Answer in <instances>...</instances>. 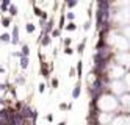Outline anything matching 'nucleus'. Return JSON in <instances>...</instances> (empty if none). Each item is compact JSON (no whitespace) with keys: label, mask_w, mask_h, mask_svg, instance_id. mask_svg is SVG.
Wrapping results in <instances>:
<instances>
[{"label":"nucleus","mask_w":130,"mask_h":125,"mask_svg":"<svg viewBox=\"0 0 130 125\" xmlns=\"http://www.w3.org/2000/svg\"><path fill=\"white\" fill-rule=\"evenodd\" d=\"M0 74H5V69L3 67H0Z\"/></svg>","instance_id":"2f4dec72"},{"label":"nucleus","mask_w":130,"mask_h":125,"mask_svg":"<svg viewBox=\"0 0 130 125\" xmlns=\"http://www.w3.org/2000/svg\"><path fill=\"white\" fill-rule=\"evenodd\" d=\"M63 53H64V55H74V49H72V47H64V50H63Z\"/></svg>","instance_id":"412c9836"},{"label":"nucleus","mask_w":130,"mask_h":125,"mask_svg":"<svg viewBox=\"0 0 130 125\" xmlns=\"http://www.w3.org/2000/svg\"><path fill=\"white\" fill-rule=\"evenodd\" d=\"M19 33H20V30H19V25L17 23H13V31H11V42L10 44H13V45H17V44H20V38H19Z\"/></svg>","instance_id":"f257e3e1"},{"label":"nucleus","mask_w":130,"mask_h":125,"mask_svg":"<svg viewBox=\"0 0 130 125\" xmlns=\"http://www.w3.org/2000/svg\"><path fill=\"white\" fill-rule=\"evenodd\" d=\"M64 30H66V31H75V30H77L75 22H68L66 25H64Z\"/></svg>","instance_id":"4468645a"},{"label":"nucleus","mask_w":130,"mask_h":125,"mask_svg":"<svg viewBox=\"0 0 130 125\" xmlns=\"http://www.w3.org/2000/svg\"><path fill=\"white\" fill-rule=\"evenodd\" d=\"M90 28H91V19H88V20L83 23V30H85V31H88Z\"/></svg>","instance_id":"393cba45"},{"label":"nucleus","mask_w":130,"mask_h":125,"mask_svg":"<svg viewBox=\"0 0 130 125\" xmlns=\"http://www.w3.org/2000/svg\"><path fill=\"white\" fill-rule=\"evenodd\" d=\"M58 110H60V111H69V108H68V103L61 102L60 105H58Z\"/></svg>","instance_id":"4be33fe9"},{"label":"nucleus","mask_w":130,"mask_h":125,"mask_svg":"<svg viewBox=\"0 0 130 125\" xmlns=\"http://www.w3.org/2000/svg\"><path fill=\"white\" fill-rule=\"evenodd\" d=\"M41 14H42V9H41L39 6H36V3H33V16H36L38 19H39Z\"/></svg>","instance_id":"2eb2a0df"},{"label":"nucleus","mask_w":130,"mask_h":125,"mask_svg":"<svg viewBox=\"0 0 130 125\" xmlns=\"http://www.w3.org/2000/svg\"><path fill=\"white\" fill-rule=\"evenodd\" d=\"M64 25H66V16H64V13H61L60 16V22H58V30H64Z\"/></svg>","instance_id":"ddd939ff"},{"label":"nucleus","mask_w":130,"mask_h":125,"mask_svg":"<svg viewBox=\"0 0 130 125\" xmlns=\"http://www.w3.org/2000/svg\"><path fill=\"white\" fill-rule=\"evenodd\" d=\"M75 67H77V78L78 80H82V77H83V61H82V59H78V61H77V64H75Z\"/></svg>","instance_id":"20e7f679"},{"label":"nucleus","mask_w":130,"mask_h":125,"mask_svg":"<svg viewBox=\"0 0 130 125\" xmlns=\"http://www.w3.org/2000/svg\"><path fill=\"white\" fill-rule=\"evenodd\" d=\"M0 42H3V44H10V42H11V34L6 33V31L2 33V34H0Z\"/></svg>","instance_id":"9d476101"},{"label":"nucleus","mask_w":130,"mask_h":125,"mask_svg":"<svg viewBox=\"0 0 130 125\" xmlns=\"http://www.w3.org/2000/svg\"><path fill=\"white\" fill-rule=\"evenodd\" d=\"M58 125H68V121L64 119V121H61V122H58Z\"/></svg>","instance_id":"7c9ffc66"},{"label":"nucleus","mask_w":130,"mask_h":125,"mask_svg":"<svg viewBox=\"0 0 130 125\" xmlns=\"http://www.w3.org/2000/svg\"><path fill=\"white\" fill-rule=\"evenodd\" d=\"M47 86L52 88V89H56L58 86H60V80H58L56 77H50V80H49V83H47Z\"/></svg>","instance_id":"0eeeda50"},{"label":"nucleus","mask_w":130,"mask_h":125,"mask_svg":"<svg viewBox=\"0 0 130 125\" xmlns=\"http://www.w3.org/2000/svg\"><path fill=\"white\" fill-rule=\"evenodd\" d=\"M85 47H86V39H83V41H82V42H80L78 45H77V53H78L80 56L83 55V52H85Z\"/></svg>","instance_id":"f8f14e48"},{"label":"nucleus","mask_w":130,"mask_h":125,"mask_svg":"<svg viewBox=\"0 0 130 125\" xmlns=\"http://www.w3.org/2000/svg\"><path fill=\"white\" fill-rule=\"evenodd\" d=\"M20 55L22 56H30V45L28 44H22L20 45Z\"/></svg>","instance_id":"1a4fd4ad"},{"label":"nucleus","mask_w":130,"mask_h":125,"mask_svg":"<svg viewBox=\"0 0 130 125\" xmlns=\"http://www.w3.org/2000/svg\"><path fill=\"white\" fill-rule=\"evenodd\" d=\"M41 2H46V0H41Z\"/></svg>","instance_id":"473e14b6"},{"label":"nucleus","mask_w":130,"mask_h":125,"mask_svg":"<svg viewBox=\"0 0 130 125\" xmlns=\"http://www.w3.org/2000/svg\"><path fill=\"white\" fill-rule=\"evenodd\" d=\"M54 28H55V20L50 17V19L46 22V25H44V28H42V31H44V33H47V34H50V31H52Z\"/></svg>","instance_id":"7ed1b4c3"},{"label":"nucleus","mask_w":130,"mask_h":125,"mask_svg":"<svg viewBox=\"0 0 130 125\" xmlns=\"http://www.w3.org/2000/svg\"><path fill=\"white\" fill-rule=\"evenodd\" d=\"M34 30H36V25H34L33 22H27V23H25V31H27L28 34H33Z\"/></svg>","instance_id":"9b49d317"},{"label":"nucleus","mask_w":130,"mask_h":125,"mask_svg":"<svg viewBox=\"0 0 130 125\" xmlns=\"http://www.w3.org/2000/svg\"><path fill=\"white\" fill-rule=\"evenodd\" d=\"M64 16H66V20H69V22H74L75 20V13H72V11L64 13Z\"/></svg>","instance_id":"dca6fc26"},{"label":"nucleus","mask_w":130,"mask_h":125,"mask_svg":"<svg viewBox=\"0 0 130 125\" xmlns=\"http://www.w3.org/2000/svg\"><path fill=\"white\" fill-rule=\"evenodd\" d=\"M0 3H3V5H8V6H10V5H11V0H0Z\"/></svg>","instance_id":"c85d7f7f"},{"label":"nucleus","mask_w":130,"mask_h":125,"mask_svg":"<svg viewBox=\"0 0 130 125\" xmlns=\"http://www.w3.org/2000/svg\"><path fill=\"white\" fill-rule=\"evenodd\" d=\"M61 36V30H58V28H54L50 31V38H60Z\"/></svg>","instance_id":"6ab92c4d"},{"label":"nucleus","mask_w":130,"mask_h":125,"mask_svg":"<svg viewBox=\"0 0 130 125\" xmlns=\"http://www.w3.org/2000/svg\"><path fill=\"white\" fill-rule=\"evenodd\" d=\"M70 96H72L74 100H77L80 96H82V80H78L75 83V86L72 88V92H70Z\"/></svg>","instance_id":"f03ea898"},{"label":"nucleus","mask_w":130,"mask_h":125,"mask_svg":"<svg viewBox=\"0 0 130 125\" xmlns=\"http://www.w3.org/2000/svg\"><path fill=\"white\" fill-rule=\"evenodd\" d=\"M0 106H5V99L0 96Z\"/></svg>","instance_id":"c756f323"},{"label":"nucleus","mask_w":130,"mask_h":125,"mask_svg":"<svg viewBox=\"0 0 130 125\" xmlns=\"http://www.w3.org/2000/svg\"><path fill=\"white\" fill-rule=\"evenodd\" d=\"M14 85H25V78L22 75H16L14 78Z\"/></svg>","instance_id":"a211bd4d"},{"label":"nucleus","mask_w":130,"mask_h":125,"mask_svg":"<svg viewBox=\"0 0 130 125\" xmlns=\"http://www.w3.org/2000/svg\"><path fill=\"white\" fill-rule=\"evenodd\" d=\"M8 14H10V17H16L17 14H19V9H17V6L14 3H11L8 6Z\"/></svg>","instance_id":"6e6552de"},{"label":"nucleus","mask_w":130,"mask_h":125,"mask_svg":"<svg viewBox=\"0 0 130 125\" xmlns=\"http://www.w3.org/2000/svg\"><path fill=\"white\" fill-rule=\"evenodd\" d=\"M46 121L47 122H54V114H46Z\"/></svg>","instance_id":"cd10ccee"},{"label":"nucleus","mask_w":130,"mask_h":125,"mask_svg":"<svg viewBox=\"0 0 130 125\" xmlns=\"http://www.w3.org/2000/svg\"><path fill=\"white\" fill-rule=\"evenodd\" d=\"M69 77H70V78H74V77H75V67L74 66L69 69Z\"/></svg>","instance_id":"bb28decb"},{"label":"nucleus","mask_w":130,"mask_h":125,"mask_svg":"<svg viewBox=\"0 0 130 125\" xmlns=\"http://www.w3.org/2000/svg\"><path fill=\"white\" fill-rule=\"evenodd\" d=\"M8 89V81L6 83H0V92H6Z\"/></svg>","instance_id":"b1692460"},{"label":"nucleus","mask_w":130,"mask_h":125,"mask_svg":"<svg viewBox=\"0 0 130 125\" xmlns=\"http://www.w3.org/2000/svg\"><path fill=\"white\" fill-rule=\"evenodd\" d=\"M46 88H47L46 83H39V85H38V92L39 94H44L46 92Z\"/></svg>","instance_id":"aec40b11"},{"label":"nucleus","mask_w":130,"mask_h":125,"mask_svg":"<svg viewBox=\"0 0 130 125\" xmlns=\"http://www.w3.org/2000/svg\"><path fill=\"white\" fill-rule=\"evenodd\" d=\"M0 23H2L3 28H8V27H11V23H13V17H10V16H2Z\"/></svg>","instance_id":"39448f33"},{"label":"nucleus","mask_w":130,"mask_h":125,"mask_svg":"<svg viewBox=\"0 0 130 125\" xmlns=\"http://www.w3.org/2000/svg\"><path fill=\"white\" fill-rule=\"evenodd\" d=\"M61 44H63V47H70L72 38H61Z\"/></svg>","instance_id":"f3484780"},{"label":"nucleus","mask_w":130,"mask_h":125,"mask_svg":"<svg viewBox=\"0 0 130 125\" xmlns=\"http://www.w3.org/2000/svg\"><path fill=\"white\" fill-rule=\"evenodd\" d=\"M32 2H33V3H34V0H32Z\"/></svg>","instance_id":"72a5a7b5"},{"label":"nucleus","mask_w":130,"mask_h":125,"mask_svg":"<svg viewBox=\"0 0 130 125\" xmlns=\"http://www.w3.org/2000/svg\"><path fill=\"white\" fill-rule=\"evenodd\" d=\"M0 11H2V13H8V5L0 3Z\"/></svg>","instance_id":"a878e982"},{"label":"nucleus","mask_w":130,"mask_h":125,"mask_svg":"<svg viewBox=\"0 0 130 125\" xmlns=\"http://www.w3.org/2000/svg\"><path fill=\"white\" fill-rule=\"evenodd\" d=\"M19 66H20V69H28V66H30V58L28 56H22L20 59H19Z\"/></svg>","instance_id":"423d86ee"},{"label":"nucleus","mask_w":130,"mask_h":125,"mask_svg":"<svg viewBox=\"0 0 130 125\" xmlns=\"http://www.w3.org/2000/svg\"><path fill=\"white\" fill-rule=\"evenodd\" d=\"M39 19H42L44 22H47V20L50 19V16H49V13H47V11H42V14H41V17H39Z\"/></svg>","instance_id":"5701e85b"}]
</instances>
